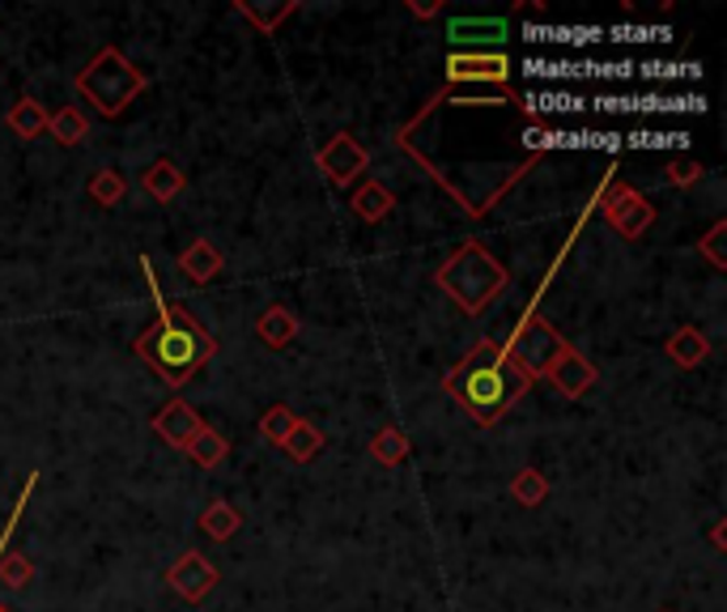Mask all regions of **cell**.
<instances>
[{
	"mask_svg": "<svg viewBox=\"0 0 727 612\" xmlns=\"http://www.w3.org/2000/svg\"><path fill=\"white\" fill-rule=\"evenodd\" d=\"M34 575V566L26 557H13V553H0V579L9 582V587H26Z\"/></svg>",
	"mask_w": 727,
	"mask_h": 612,
	"instance_id": "obj_28",
	"label": "cell"
},
{
	"mask_svg": "<svg viewBox=\"0 0 727 612\" xmlns=\"http://www.w3.org/2000/svg\"><path fill=\"white\" fill-rule=\"evenodd\" d=\"M702 256L711 259L715 268H724V264H727V256H724V222H719V226L711 230V238L702 243Z\"/></svg>",
	"mask_w": 727,
	"mask_h": 612,
	"instance_id": "obj_30",
	"label": "cell"
},
{
	"mask_svg": "<svg viewBox=\"0 0 727 612\" xmlns=\"http://www.w3.org/2000/svg\"><path fill=\"white\" fill-rule=\"evenodd\" d=\"M225 452H230V447H225V438L218 434V430H209V425H205V430H200V434L191 438V447H188L191 459H196V464H205V468L222 464Z\"/></svg>",
	"mask_w": 727,
	"mask_h": 612,
	"instance_id": "obj_22",
	"label": "cell"
},
{
	"mask_svg": "<svg viewBox=\"0 0 727 612\" xmlns=\"http://www.w3.org/2000/svg\"><path fill=\"white\" fill-rule=\"evenodd\" d=\"M549 379H553V387H558L562 396H570V400H574V396H583L587 387L596 383V370H592L583 357L574 354V349H566V354L558 357L553 366H549Z\"/></svg>",
	"mask_w": 727,
	"mask_h": 612,
	"instance_id": "obj_12",
	"label": "cell"
},
{
	"mask_svg": "<svg viewBox=\"0 0 727 612\" xmlns=\"http://www.w3.org/2000/svg\"><path fill=\"white\" fill-rule=\"evenodd\" d=\"M239 9H243V13H247V18H252V22L264 34H273V31H277V22H282V18H289L298 4H277V9H264V4H247V0H243Z\"/></svg>",
	"mask_w": 727,
	"mask_h": 612,
	"instance_id": "obj_26",
	"label": "cell"
},
{
	"mask_svg": "<svg viewBox=\"0 0 727 612\" xmlns=\"http://www.w3.org/2000/svg\"><path fill=\"white\" fill-rule=\"evenodd\" d=\"M392 204H396V196L387 192L383 183H362V188L353 192V213H357L362 222H383V218L392 213Z\"/></svg>",
	"mask_w": 727,
	"mask_h": 612,
	"instance_id": "obj_16",
	"label": "cell"
},
{
	"mask_svg": "<svg viewBox=\"0 0 727 612\" xmlns=\"http://www.w3.org/2000/svg\"><path fill=\"white\" fill-rule=\"evenodd\" d=\"M604 218L621 230L626 238H638L642 230L651 226V204L638 192H630V188H617V192L604 200Z\"/></svg>",
	"mask_w": 727,
	"mask_h": 612,
	"instance_id": "obj_11",
	"label": "cell"
},
{
	"mask_svg": "<svg viewBox=\"0 0 727 612\" xmlns=\"http://www.w3.org/2000/svg\"><path fill=\"white\" fill-rule=\"evenodd\" d=\"M706 349H711V345H706V336H702L697 327H681V332L668 341V357L681 361V366H697V361L706 357Z\"/></svg>",
	"mask_w": 727,
	"mask_h": 612,
	"instance_id": "obj_19",
	"label": "cell"
},
{
	"mask_svg": "<svg viewBox=\"0 0 727 612\" xmlns=\"http://www.w3.org/2000/svg\"><path fill=\"white\" fill-rule=\"evenodd\" d=\"M77 90L95 102L102 115H120L132 98L145 90V77L128 65L115 47L98 52V60L81 77H77Z\"/></svg>",
	"mask_w": 727,
	"mask_h": 612,
	"instance_id": "obj_4",
	"label": "cell"
},
{
	"mask_svg": "<svg viewBox=\"0 0 727 612\" xmlns=\"http://www.w3.org/2000/svg\"><path fill=\"white\" fill-rule=\"evenodd\" d=\"M566 349H570L566 341L540 320V315H528V320L519 323V332L503 345V354L510 357L528 379H532V375H549V366L566 354Z\"/></svg>",
	"mask_w": 727,
	"mask_h": 612,
	"instance_id": "obj_5",
	"label": "cell"
},
{
	"mask_svg": "<svg viewBox=\"0 0 727 612\" xmlns=\"http://www.w3.org/2000/svg\"><path fill=\"white\" fill-rule=\"evenodd\" d=\"M166 582H170V587H175L184 600H191V604H196V600H205V596L213 591V582H218V570H213V566H209L200 553H184V557H179V561L166 570Z\"/></svg>",
	"mask_w": 727,
	"mask_h": 612,
	"instance_id": "obj_9",
	"label": "cell"
},
{
	"mask_svg": "<svg viewBox=\"0 0 727 612\" xmlns=\"http://www.w3.org/2000/svg\"><path fill=\"white\" fill-rule=\"evenodd\" d=\"M200 430H205V421H200V413L191 409L188 400H170L158 418H154V434H158L162 443H170L175 452H188L191 438Z\"/></svg>",
	"mask_w": 727,
	"mask_h": 612,
	"instance_id": "obj_8",
	"label": "cell"
},
{
	"mask_svg": "<svg viewBox=\"0 0 727 612\" xmlns=\"http://www.w3.org/2000/svg\"><path fill=\"white\" fill-rule=\"evenodd\" d=\"M128 183L120 170H102L95 183H90V196H95V204H102V209H115L120 200H124Z\"/></svg>",
	"mask_w": 727,
	"mask_h": 612,
	"instance_id": "obj_24",
	"label": "cell"
},
{
	"mask_svg": "<svg viewBox=\"0 0 727 612\" xmlns=\"http://www.w3.org/2000/svg\"><path fill=\"white\" fill-rule=\"evenodd\" d=\"M439 286H443L469 315H481L506 286V268L489 256L481 243H464L455 256L439 268Z\"/></svg>",
	"mask_w": 727,
	"mask_h": 612,
	"instance_id": "obj_3",
	"label": "cell"
},
{
	"mask_svg": "<svg viewBox=\"0 0 727 612\" xmlns=\"http://www.w3.org/2000/svg\"><path fill=\"white\" fill-rule=\"evenodd\" d=\"M239 523H243V515H239L230 502H213V507L200 515V527H205V536H213V541H230V536L239 532Z\"/></svg>",
	"mask_w": 727,
	"mask_h": 612,
	"instance_id": "obj_20",
	"label": "cell"
},
{
	"mask_svg": "<svg viewBox=\"0 0 727 612\" xmlns=\"http://www.w3.org/2000/svg\"><path fill=\"white\" fill-rule=\"evenodd\" d=\"M289 459H298V464H307V459H316V452L323 447V438H319L316 425H307V421H298L294 430H289V438L282 443Z\"/></svg>",
	"mask_w": 727,
	"mask_h": 612,
	"instance_id": "obj_21",
	"label": "cell"
},
{
	"mask_svg": "<svg viewBox=\"0 0 727 612\" xmlns=\"http://www.w3.org/2000/svg\"><path fill=\"white\" fill-rule=\"evenodd\" d=\"M544 493H549V485H544V477L532 472V468H524V472L515 477V498H519L524 507H540V502H544Z\"/></svg>",
	"mask_w": 727,
	"mask_h": 612,
	"instance_id": "obj_25",
	"label": "cell"
},
{
	"mask_svg": "<svg viewBox=\"0 0 727 612\" xmlns=\"http://www.w3.org/2000/svg\"><path fill=\"white\" fill-rule=\"evenodd\" d=\"M9 129L18 132L22 141H34V136H43V132H47V111H43L34 98H22V102L9 111Z\"/></svg>",
	"mask_w": 727,
	"mask_h": 612,
	"instance_id": "obj_17",
	"label": "cell"
},
{
	"mask_svg": "<svg viewBox=\"0 0 727 612\" xmlns=\"http://www.w3.org/2000/svg\"><path fill=\"white\" fill-rule=\"evenodd\" d=\"M528 387H532V379H528L503 349H494V341H485V345L447 379V391H455V396L464 400L469 418L481 421V425H494Z\"/></svg>",
	"mask_w": 727,
	"mask_h": 612,
	"instance_id": "obj_2",
	"label": "cell"
},
{
	"mask_svg": "<svg viewBox=\"0 0 727 612\" xmlns=\"http://www.w3.org/2000/svg\"><path fill=\"white\" fill-rule=\"evenodd\" d=\"M447 38L455 47H481V52H503L510 26L506 18H451L447 22Z\"/></svg>",
	"mask_w": 727,
	"mask_h": 612,
	"instance_id": "obj_7",
	"label": "cell"
},
{
	"mask_svg": "<svg viewBox=\"0 0 727 612\" xmlns=\"http://www.w3.org/2000/svg\"><path fill=\"white\" fill-rule=\"evenodd\" d=\"M375 455H379L383 464H400V459L409 455V443H405V434H400L396 425H387L379 438H375Z\"/></svg>",
	"mask_w": 727,
	"mask_h": 612,
	"instance_id": "obj_27",
	"label": "cell"
},
{
	"mask_svg": "<svg viewBox=\"0 0 727 612\" xmlns=\"http://www.w3.org/2000/svg\"><path fill=\"white\" fill-rule=\"evenodd\" d=\"M447 73H451V81H498L503 86L510 77V60L503 52H460L447 60Z\"/></svg>",
	"mask_w": 727,
	"mask_h": 612,
	"instance_id": "obj_10",
	"label": "cell"
},
{
	"mask_svg": "<svg viewBox=\"0 0 727 612\" xmlns=\"http://www.w3.org/2000/svg\"><path fill=\"white\" fill-rule=\"evenodd\" d=\"M179 272L196 281V286H205V281H213L218 272H222V256H218V247L209 243V238H196L188 252L179 256Z\"/></svg>",
	"mask_w": 727,
	"mask_h": 612,
	"instance_id": "obj_13",
	"label": "cell"
},
{
	"mask_svg": "<svg viewBox=\"0 0 727 612\" xmlns=\"http://www.w3.org/2000/svg\"><path fill=\"white\" fill-rule=\"evenodd\" d=\"M141 188L154 196V200H175L184 192V170L175 162H154L141 170Z\"/></svg>",
	"mask_w": 727,
	"mask_h": 612,
	"instance_id": "obj_15",
	"label": "cell"
},
{
	"mask_svg": "<svg viewBox=\"0 0 727 612\" xmlns=\"http://www.w3.org/2000/svg\"><path fill=\"white\" fill-rule=\"evenodd\" d=\"M255 336H260L268 349H285V345L298 336V320H294L285 307H268V311L255 320Z\"/></svg>",
	"mask_w": 727,
	"mask_h": 612,
	"instance_id": "obj_14",
	"label": "cell"
},
{
	"mask_svg": "<svg viewBox=\"0 0 727 612\" xmlns=\"http://www.w3.org/2000/svg\"><path fill=\"white\" fill-rule=\"evenodd\" d=\"M47 132L60 141V145H77V141H86L90 129H86V115L77 111V107H64L56 115H47Z\"/></svg>",
	"mask_w": 727,
	"mask_h": 612,
	"instance_id": "obj_18",
	"label": "cell"
},
{
	"mask_svg": "<svg viewBox=\"0 0 727 612\" xmlns=\"http://www.w3.org/2000/svg\"><path fill=\"white\" fill-rule=\"evenodd\" d=\"M298 425V418L289 413V404H273L268 413H264V421H260V434L273 443V447H282L285 438H289V430Z\"/></svg>",
	"mask_w": 727,
	"mask_h": 612,
	"instance_id": "obj_23",
	"label": "cell"
},
{
	"mask_svg": "<svg viewBox=\"0 0 727 612\" xmlns=\"http://www.w3.org/2000/svg\"><path fill=\"white\" fill-rule=\"evenodd\" d=\"M316 162H319V170H323V175H328L337 188H349V183H353V179L366 170V162H371V158H366V149H362L353 136H345V132H341V136H332V141L319 149Z\"/></svg>",
	"mask_w": 727,
	"mask_h": 612,
	"instance_id": "obj_6",
	"label": "cell"
},
{
	"mask_svg": "<svg viewBox=\"0 0 727 612\" xmlns=\"http://www.w3.org/2000/svg\"><path fill=\"white\" fill-rule=\"evenodd\" d=\"M145 264V277H150V290H154V307H158V327H150L141 341H136V354L145 357V361H154L162 370V379L170 387H184L213 357V336L200 327V323L191 320L188 311H179V307H170V302H162V290H158V277H154V264L150 259H141Z\"/></svg>",
	"mask_w": 727,
	"mask_h": 612,
	"instance_id": "obj_1",
	"label": "cell"
},
{
	"mask_svg": "<svg viewBox=\"0 0 727 612\" xmlns=\"http://www.w3.org/2000/svg\"><path fill=\"white\" fill-rule=\"evenodd\" d=\"M668 179H672L676 188H690V183L702 179V166H697L694 158H672L668 162Z\"/></svg>",
	"mask_w": 727,
	"mask_h": 612,
	"instance_id": "obj_29",
	"label": "cell"
}]
</instances>
